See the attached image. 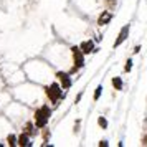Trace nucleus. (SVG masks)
<instances>
[{"label":"nucleus","instance_id":"nucleus-1","mask_svg":"<svg viewBox=\"0 0 147 147\" xmlns=\"http://www.w3.org/2000/svg\"><path fill=\"white\" fill-rule=\"evenodd\" d=\"M48 119H50V109L48 106L40 107L36 113H35V122H36V127H45L47 126Z\"/></svg>","mask_w":147,"mask_h":147},{"label":"nucleus","instance_id":"nucleus-2","mask_svg":"<svg viewBox=\"0 0 147 147\" xmlns=\"http://www.w3.org/2000/svg\"><path fill=\"white\" fill-rule=\"evenodd\" d=\"M47 94H48V98L51 101H56L61 98V86L60 84H56V83H53V84H50V86L47 88Z\"/></svg>","mask_w":147,"mask_h":147},{"label":"nucleus","instance_id":"nucleus-3","mask_svg":"<svg viewBox=\"0 0 147 147\" xmlns=\"http://www.w3.org/2000/svg\"><path fill=\"white\" fill-rule=\"evenodd\" d=\"M71 50H73V56H74V63H76V68H81L83 65H84V56H83V51L80 50V47H78V48L73 47ZM76 68H74V69H76Z\"/></svg>","mask_w":147,"mask_h":147},{"label":"nucleus","instance_id":"nucleus-4","mask_svg":"<svg viewBox=\"0 0 147 147\" xmlns=\"http://www.w3.org/2000/svg\"><path fill=\"white\" fill-rule=\"evenodd\" d=\"M129 25H126V27H122V30H121V33H119V36H117V40L114 41V48L116 47H119V45H122L124 41H126V38L129 36Z\"/></svg>","mask_w":147,"mask_h":147},{"label":"nucleus","instance_id":"nucleus-5","mask_svg":"<svg viewBox=\"0 0 147 147\" xmlns=\"http://www.w3.org/2000/svg\"><path fill=\"white\" fill-rule=\"evenodd\" d=\"M56 76L60 78V81H61V88H63V89H68V88L71 86V80H69V76H68L66 73L60 71V73L56 74Z\"/></svg>","mask_w":147,"mask_h":147},{"label":"nucleus","instance_id":"nucleus-6","mask_svg":"<svg viewBox=\"0 0 147 147\" xmlns=\"http://www.w3.org/2000/svg\"><path fill=\"white\" fill-rule=\"evenodd\" d=\"M80 50L83 51V55H88V53H91V51H94V45H93V41L89 40V41H83L80 45Z\"/></svg>","mask_w":147,"mask_h":147},{"label":"nucleus","instance_id":"nucleus-7","mask_svg":"<svg viewBox=\"0 0 147 147\" xmlns=\"http://www.w3.org/2000/svg\"><path fill=\"white\" fill-rule=\"evenodd\" d=\"M111 18H113V15L109 13V12H102V15L99 17L98 23H99V25H106V23H109V22H111Z\"/></svg>","mask_w":147,"mask_h":147},{"label":"nucleus","instance_id":"nucleus-8","mask_svg":"<svg viewBox=\"0 0 147 147\" xmlns=\"http://www.w3.org/2000/svg\"><path fill=\"white\" fill-rule=\"evenodd\" d=\"M18 144H20V146H30V140H28V136L27 134H22L20 137H18Z\"/></svg>","mask_w":147,"mask_h":147},{"label":"nucleus","instance_id":"nucleus-9","mask_svg":"<svg viewBox=\"0 0 147 147\" xmlns=\"http://www.w3.org/2000/svg\"><path fill=\"white\" fill-rule=\"evenodd\" d=\"M113 84H114V88H116V89H122V80H121V78H114Z\"/></svg>","mask_w":147,"mask_h":147},{"label":"nucleus","instance_id":"nucleus-10","mask_svg":"<svg viewBox=\"0 0 147 147\" xmlns=\"http://www.w3.org/2000/svg\"><path fill=\"white\" fill-rule=\"evenodd\" d=\"M101 93H102V86H98V88H96V91H94V101L99 99Z\"/></svg>","mask_w":147,"mask_h":147},{"label":"nucleus","instance_id":"nucleus-11","mask_svg":"<svg viewBox=\"0 0 147 147\" xmlns=\"http://www.w3.org/2000/svg\"><path fill=\"white\" fill-rule=\"evenodd\" d=\"M98 124H99L101 127H107V121L104 119V117H99V119H98Z\"/></svg>","mask_w":147,"mask_h":147},{"label":"nucleus","instance_id":"nucleus-12","mask_svg":"<svg viewBox=\"0 0 147 147\" xmlns=\"http://www.w3.org/2000/svg\"><path fill=\"white\" fill-rule=\"evenodd\" d=\"M8 144H10V146H15V144H17V137H15V136H8Z\"/></svg>","mask_w":147,"mask_h":147},{"label":"nucleus","instance_id":"nucleus-13","mask_svg":"<svg viewBox=\"0 0 147 147\" xmlns=\"http://www.w3.org/2000/svg\"><path fill=\"white\" fill-rule=\"evenodd\" d=\"M131 68H132V61L129 60L127 61V65H126V71H131Z\"/></svg>","mask_w":147,"mask_h":147},{"label":"nucleus","instance_id":"nucleus-14","mask_svg":"<svg viewBox=\"0 0 147 147\" xmlns=\"http://www.w3.org/2000/svg\"><path fill=\"white\" fill-rule=\"evenodd\" d=\"M99 147H107V142H106V140H101V142H99Z\"/></svg>","mask_w":147,"mask_h":147},{"label":"nucleus","instance_id":"nucleus-15","mask_svg":"<svg viewBox=\"0 0 147 147\" xmlns=\"http://www.w3.org/2000/svg\"><path fill=\"white\" fill-rule=\"evenodd\" d=\"M109 5H111V7H113V5H114V0H109Z\"/></svg>","mask_w":147,"mask_h":147},{"label":"nucleus","instance_id":"nucleus-16","mask_svg":"<svg viewBox=\"0 0 147 147\" xmlns=\"http://www.w3.org/2000/svg\"><path fill=\"white\" fill-rule=\"evenodd\" d=\"M144 142H146V144H147V136H146V139H144Z\"/></svg>","mask_w":147,"mask_h":147}]
</instances>
